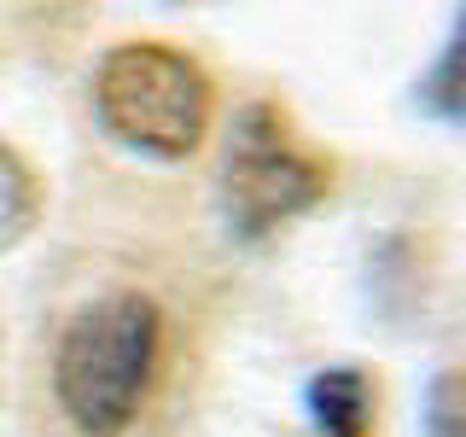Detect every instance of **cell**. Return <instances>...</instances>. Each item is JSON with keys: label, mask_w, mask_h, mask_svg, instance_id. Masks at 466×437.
<instances>
[{"label": "cell", "mask_w": 466, "mask_h": 437, "mask_svg": "<svg viewBox=\"0 0 466 437\" xmlns=\"http://www.w3.org/2000/svg\"><path fill=\"white\" fill-rule=\"evenodd\" d=\"M157 339L164 320L146 291H106L65 320L53 391L82 437H116L140 414L157 368Z\"/></svg>", "instance_id": "1"}, {"label": "cell", "mask_w": 466, "mask_h": 437, "mask_svg": "<svg viewBox=\"0 0 466 437\" xmlns=\"http://www.w3.org/2000/svg\"><path fill=\"white\" fill-rule=\"evenodd\" d=\"M94 111L116 146L181 164L210 135L216 87L193 53L169 41H123L94 70Z\"/></svg>", "instance_id": "2"}, {"label": "cell", "mask_w": 466, "mask_h": 437, "mask_svg": "<svg viewBox=\"0 0 466 437\" xmlns=\"http://www.w3.org/2000/svg\"><path fill=\"white\" fill-rule=\"evenodd\" d=\"M332 187V169L291 135L274 106H245L222 158V210L239 239H268L291 216L315 210Z\"/></svg>", "instance_id": "3"}, {"label": "cell", "mask_w": 466, "mask_h": 437, "mask_svg": "<svg viewBox=\"0 0 466 437\" xmlns=\"http://www.w3.org/2000/svg\"><path fill=\"white\" fill-rule=\"evenodd\" d=\"M315 437H368L373 432V385L361 368H327L309 379Z\"/></svg>", "instance_id": "4"}, {"label": "cell", "mask_w": 466, "mask_h": 437, "mask_svg": "<svg viewBox=\"0 0 466 437\" xmlns=\"http://www.w3.org/2000/svg\"><path fill=\"white\" fill-rule=\"evenodd\" d=\"M420 106L443 123H466V6L455 12V29L437 47L426 82H420Z\"/></svg>", "instance_id": "5"}, {"label": "cell", "mask_w": 466, "mask_h": 437, "mask_svg": "<svg viewBox=\"0 0 466 437\" xmlns=\"http://www.w3.org/2000/svg\"><path fill=\"white\" fill-rule=\"evenodd\" d=\"M35 216H41V181H35V169H29L24 158L0 140V251H12V245L35 228Z\"/></svg>", "instance_id": "6"}, {"label": "cell", "mask_w": 466, "mask_h": 437, "mask_svg": "<svg viewBox=\"0 0 466 437\" xmlns=\"http://www.w3.org/2000/svg\"><path fill=\"white\" fill-rule=\"evenodd\" d=\"M420 437H466V368H437L420 402Z\"/></svg>", "instance_id": "7"}]
</instances>
